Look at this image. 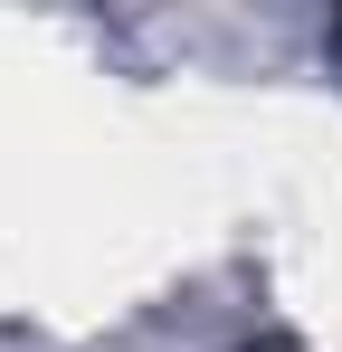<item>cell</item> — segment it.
<instances>
[{
	"instance_id": "1",
	"label": "cell",
	"mask_w": 342,
	"mask_h": 352,
	"mask_svg": "<svg viewBox=\"0 0 342 352\" xmlns=\"http://www.w3.org/2000/svg\"><path fill=\"white\" fill-rule=\"evenodd\" d=\"M333 38H342V19H333Z\"/></svg>"
}]
</instances>
